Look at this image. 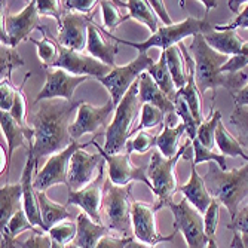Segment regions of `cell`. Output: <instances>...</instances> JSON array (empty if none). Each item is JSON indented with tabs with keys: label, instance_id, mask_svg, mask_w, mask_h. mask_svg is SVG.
I'll list each match as a JSON object with an SVG mask.
<instances>
[{
	"label": "cell",
	"instance_id": "4",
	"mask_svg": "<svg viewBox=\"0 0 248 248\" xmlns=\"http://www.w3.org/2000/svg\"><path fill=\"white\" fill-rule=\"evenodd\" d=\"M98 29L106 36H108L110 39H115L116 43L128 45V46L135 48L139 52H147L150 48H162L164 51H167L171 46H175V45L182 43L183 39L187 37V36L207 34V33L213 31L214 30V26H211V22L208 21L207 16L205 18L187 16L182 22H175V24H172V26L159 27V30H157L155 34H152L146 42H129V40H124V39H119V37L113 36L111 33H108L103 27H98Z\"/></svg>",
	"mask_w": 248,
	"mask_h": 248
},
{
	"label": "cell",
	"instance_id": "21",
	"mask_svg": "<svg viewBox=\"0 0 248 248\" xmlns=\"http://www.w3.org/2000/svg\"><path fill=\"white\" fill-rule=\"evenodd\" d=\"M139 100L143 104H152L155 107L159 108L162 113L167 116L165 124L171 128H175V125L178 124V116L175 113V106L174 103L162 93V89L155 83V80L152 79V76L144 72L140 79H139Z\"/></svg>",
	"mask_w": 248,
	"mask_h": 248
},
{
	"label": "cell",
	"instance_id": "44",
	"mask_svg": "<svg viewBox=\"0 0 248 248\" xmlns=\"http://www.w3.org/2000/svg\"><path fill=\"white\" fill-rule=\"evenodd\" d=\"M156 140H157V135L147 132V131H140L134 139L128 140L126 143V149L125 152L128 155H131L132 152H137V153H146L149 152L153 146H156Z\"/></svg>",
	"mask_w": 248,
	"mask_h": 248
},
{
	"label": "cell",
	"instance_id": "42",
	"mask_svg": "<svg viewBox=\"0 0 248 248\" xmlns=\"http://www.w3.org/2000/svg\"><path fill=\"white\" fill-rule=\"evenodd\" d=\"M100 8H101V12H103V24L104 27L107 29V31L110 33L111 30H115L119 24L122 22L128 21L129 16H121V12L118 9V6L113 3V2H100Z\"/></svg>",
	"mask_w": 248,
	"mask_h": 248
},
{
	"label": "cell",
	"instance_id": "61",
	"mask_svg": "<svg viewBox=\"0 0 248 248\" xmlns=\"http://www.w3.org/2000/svg\"><path fill=\"white\" fill-rule=\"evenodd\" d=\"M52 248H65V245H62V244H58L57 241H54V239H52Z\"/></svg>",
	"mask_w": 248,
	"mask_h": 248
},
{
	"label": "cell",
	"instance_id": "51",
	"mask_svg": "<svg viewBox=\"0 0 248 248\" xmlns=\"http://www.w3.org/2000/svg\"><path fill=\"white\" fill-rule=\"evenodd\" d=\"M134 238L131 236H115V235H106L100 239L95 248H126V245L132 241ZM65 248H78L73 244L72 245H65Z\"/></svg>",
	"mask_w": 248,
	"mask_h": 248
},
{
	"label": "cell",
	"instance_id": "13",
	"mask_svg": "<svg viewBox=\"0 0 248 248\" xmlns=\"http://www.w3.org/2000/svg\"><path fill=\"white\" fill-rule=\"evenodd\" d=\"M58 51H60L58 60L55 61L52 67H55V69H62L65 72H69L70 75L89 76V78H95L98 80L110 75V72L113 70L111 67L103 64L101 61L95 60L91 55L72 51L69 48L61 46V45H58Z\"/></svg>",
	"mask_w": 248,
	"mask_h": 248
},
{
	"label": "cell",
	"instance_id": "39",
	"mask_svg": "<svg viewBox=\"0 0 248 248\" xmlns=\"http://www.w3.org/2000/svg\"><path fill=\"white\" fill-rule=\"evenodd\" d=\"M229 122L236 129L238 141L241 143V146L248 150V108L235 107Z\"/></svg>",
	"mask_w": 248,
	"mask_h": 248
},
{
	"label": "cell",
	"instance_id": "6",
	"mask_svg": "<svg viewBox=\"0 0 248 248\" xmlns=\"http://www.w3.org/2000/svg\"><path fill=\"white\" fill-rule=\"evenodd\" d=\"M192 141L189 140L174 157H165L159 150H155L150 156V162L147 165V177L153 186L155 201V210L156 213L168 205V202L172 201V196L178 190L177 185V175H175V165L180 157L186 156V152L190 149Z\"/></svg>",
	"mask_w": 248,
	"mask_h": 248
},
{
	"label": "cell",
	"instance_id": "33",
	"mask_svg": "<svg viewBox=\"0 0 248 248\" xmlns=\"http://www.w3.org/2000/svg\"><path fill=\"white\" fill-rule=\"evenodd\" d=\"M167 54V64H168V70L171 73V78L174 80L175 88L178 89H183L187 85V67H185L186 61L185 57H182V51L177 46H171L170 49L165 51Z\"/></svg>",
	"mask_w": 248,
	"mask_h": 248
},
{
	"label": "cell",
	"instance_id": "2",
	"mask_svg": "<svg viewBox=\"0 0 248 248\" xmlns=\"http://www.w3.org/2000/svg\"><path fill=\"white\" fill-rule=\"evenodd\" d=\"M189 49L195 61V80L201 94H205V91H213L214 101L218 86L226 88L233 97L247 85L248 75L244 72L221 73V67L229 61V57L214 51L205 42L204 34L193 36Z\"/></svg>",
	"mask_w": 248,
	"mask_h": 248
},
{
	"label": "cell",
	"instance_id": "46",
	"mask_svg": "<svg viewBox=\"0 0 248 248\" xmlns=\"http://www.w3.org/2000/svg\"><path fill=\"white\" fill-rule=\"evenodd\" d=\"M220 207L221 202L216 198H213L211 205L208 207L207 213L204 214V224H205V233L208 239L216 238V231L218 226V217H220Z\"/></svg>",
	"mask_w": 248,
	"mask_h": 248
},
{
	"label": "cell",
	"instance_id": "37",
	"mask_svg": "<svg viewBox=\"0 0 248 248\" xmlns=\"http://www.w3.org/2000/svg\"><path fill=\"white\" fill-rule=\"evenodd\" d=\"M165 119H167V116L157 107H155L152 104H143L141 106V115H140V124L135 126L134 134H139L140 131L155 128L161 124H165Z\"/></svg>",
	"mask_w": 248,
	"mask_h": 248
},
{
	"label": "cell",
	"instance_id": "12",
	"mask_svg": "<svg viewBox=\"0 0 248 248\" xmlns=\"http://www.w3.org/2000/svg\"><path fill=\"white\" fill-rule=\"evenodd\" d=\"M94 146L97 147L98 153L103 156V159L107 164V172H108V180L115 186H128L132 185V182H141L144 183L150 190H153L152 182L147 177V167L141 165L137 167L131 162V155L126 152L121 155H108L104 152V149L94 140Z\"/></svg>",
	"mask_w": 248,
	"mask_h": 248
},
{
	"label": "cell",
	"instance_id": "45",
	"mask_svg": "<svg viewBox=\"0 0 248 248\" xmlns=\"http://www.w3.org/2000/svg\"><path fill=\"white\" fill-rule=\"evenodd\" d=\"M30 78V73L29 76L24 79V82H22L18 88H16V93H15V100H14V104H12V108L9 111V115L15 119V122L22 126V128H26L27 124H26V118H27V103H26V95L24 93H22V86H24L26 80Z\"/></svg>",
	"mask_w": 248,
	"mask_h": 248
},
{
	"label": "cell",
	"instance_id": "60",
	"mask_svg": "<svg viewBox=\"0 0 248 248\" xmlns=\"http://www.w3.org/2000/svg\"><path fill=\"white\" fill-rule=\"evenodd\" d=\"M207 248H218V247H217V242H216V238H211V239L208 241Z\"/></svg>",
	"mask_w": 248,
	"mask_h": 248
},
{
	"label": "cell",
	"instance_id": "34",
	"mask_svg": "<svg viewBox=\"0 0 248 248\" xmlns=\"http://www.w3.org/2000/svg\"><path fill=\"white\" fill-rule=\"evenodd\" d=\"M39 30L43 34L42 40H36V39H29L31 40L36 46H37V55L42 60V67L43 69H51V67L55 64V61L58 60L60 51H58V43L54 42L49 36H48V30L45 29V26H40Z\"/></svg>",
	"mask_w": 248,
	"mask_h": 248
},
{
	"label": "cell",
	"instance_id": "58",
	"mask_svg": "<svg viewBox=\"0 0 248 248\" xmlns=\"http://www.w3.org/2000/svg\"><path fill=\"white\" fill-rule=\"evenodd\" d=\"M241 3H245V2H241V0H236V2H229V8H231L235 14H238V15H239L238 8L241 6Z\"/></svg>",
	"mask_w": 248,
	"mask_h": 248
},
{
	"label": "cell",
	"instance_id": "9",
	"mask_svg": "<svg viewBox=\"0 0 248 248\" xmlns=\"http://www.w3.org/2000/svg\"><path fill=\"white\" fill-rule=\"evenodd\" d=\"M167 207L174 214V229L183 233L187 248H207L210 239L205 233L204 217L189 201L183 198L178 204L170 201Z\"/></svg>",
	"mask_w": 248,
	"mask_h": 248
},
{
	"label": "cell",
	"instance_id": "50",
	"mask_svg": "<svg viewBox=\"0 0 248 248\" xmlns=\"http://www.w3.org/2000/svg\"><path fill=\"white\" fill-rule=\"evenodd\" d=\"M19 248H52V238L45 233H34L26 239V241H16Z\"/></svg>",
	"mask_w": 248,
	"mask_h": 248
},
{
	"label": "cell",
	"instance_id": "38",
	"mask_svg": "<svg viewBox=\"0 0 248 248\" xmlns=\"http://www.w3.org/2000/svg\"><path fill=\"white\" fill-rule=\"evenodd\" d=\"M193 144V150H195V159L192 161V164L196 167L198 164H202V162H216L223 171H226V156H223L221 153H217L214 150H210L207 149L205 146H202L196 139L192 141Z\"/></svg>",
	"mask_w": 248,
	"mask_h": 248
},
{
	"label": "cell",
	"instance_id": "20",
	"mask_svg": "<svg viewBox=\"0 0 248 248\" xmlns=\"http://www.w3.org/2000/svg\"><path fill=\"white\" fill-rule=\"evenodd\" d=\"M103 156L100 153L93 155L86 153L83 149L78 150L72 161H70V168H69V192H78L91 185L95 180V170L97 167L101 165Z\"/></svg>",
	"mask_w": 248,
	"mask_h": 248
},
{
	"label": "cell",
	"instance_id": "26",
	"mask_svg": "<svg viewBox=\"0 0 248 248\" xmlns=\"http://www.w3.org/2000/svg\"><path fill=\"white\" fill-rule=\"evenodd\" d=\"M22 210V185H5L0 189V229L5 231L11 218Z\"/></svg>",
	"mask_w": 248,
	"mask_h": 248
},
{
	"label": "cell",
	"instance_id": "30",
	"mask_svg": "<svg viewBox=\"0 0 248 248\" xmlns=\"http://www.w3.org/2000/svg\"><path fill=\"white\" fill-rule=\"evenodd\" d=\"M147 73L152 76V79L155 80V83L162 89V93L174 103L177 98V88L174 85V80L171 78V73L168 70V64H167V54L165 51H162L159 61L155 62L150 69L147 70Z\"/></svg>",
	"mask_w": 248,
	"mask_h": 248
},
{
	"label": "cell",
	"instance_id": "41",
	"mask_svg": "<svg viewBox=\"0 0 248 248\" xmlns=\"http://www.w3.org/2000/svg\"><path fill=\"white\" fill-rule=\"evenodd\" d=\"M76 235H78V224H75V221L72 220H64L49 229V236L62 245L73 242Z\"/></svg>",
	"mask_w": 248,
	"mask_h": 248
},
{
	"label": "cell",
	"instance_id": "29",
	"mask_svg": "<svg viewBox=\"0 0 248 248\" xmlns=\"http://www.w3.org/2000/svg\"><path fill=\"white\" fill-rule=\"evenodd\" d=\"M37 201H39L42 220L45 223V226H46L48 232L51 228L55 226V224H58L64 220H70L73 217L64 205H60L57 202H54L51 198H48V195L45 192H37Z\"/></svg>",
	"mask_w": 248,
	"mask_h": 248
},
{
	"label": "cell",
	"instance_id": "7",
	"mask_svg": "<svg viewBox=\"0 0 248 248\" xmlns=\"http://www.w3.org/2000/svg\"><path fill=\"white\" fill-rule=\"evenodd\" d=\"M132 185L115 186L107 178L104 182L103 204H101V221L104 226L121 236H128L132 229Z\"/></svg>",
	"mask_w": 248,
	"mask_h": 248
},
{
	"label": "cell",
	"instance_id": "32",
	"mask_svg": "<svg viewBox=\"0 0 248 248\" xmlns=\"http://www.w3.org/2000/svg\"><path fill=\"white\" fill-rule=\"evenodd\" d=\"M216 146L218 147V150L221 152L223 156H229V157L241 156L242 159H245L248 162V153L242 149L238 139H235L233 135L226 129L223 122L218 124L217 131H216Z\"/></svg>",
	"mask_w": 248,
	"mask_h": 248
},
{
	"label": "cell",
	"instance_id": "47",
	"mask_svg": "<svg viewBox=\"0 0 248 248\" xmlns=\"http://www.w3.org/2000/svg\"><path fill=\"white\" fill-rule=\"evenodd\" d=\"M226 228L232 232H238L242 238L244 245L248 248V205L238 211L236 217L231 223H228Z\"/></svg>",
	"mask_w": 248,
	"mask_h": 248
},
{
	"label": "cell",
	"instance_id": "22",
	"mask_svg": "<svg viewBox=\"0 0 248 248\" xmlns=\"http://www.w3.org/2000/svg\"><path fill=\"white\" fill-rule=\"evenodd\" d=\"M0 125H2V131L6 137L8 141V153H6V164H5V175L6 180L9 177V167H11V161H12V153L16 147H24L26 152L29 149V140L34 139V131L31 126H26L22 128L19 126L15 119L6 113V111H2V116H0Z\"/></svg>",
	"mask_w": 248,
	"mask_h": 248
},
{
	"label": "cell",
	"instance_id": "8",
	"mask_svg": "<svg viewBox=\"0 0 248 248\" xmlns=\"http://www.w3.org/2000/svg\"><path fill=\"white\" fill-rule=\"evenodd\" d=\"M155 64L153 58L147 55V52H139L137 58L128 62L126 65L122 67H115L113 70L110 72L106 78L98 79L103 86L111 95V101H113L115 107L119 106L125 94L129 91V88L139 80V78L149 70L150 67Z\"/></svg>",
	"mask_w": 248,
	"mask_h": 248
},
{
	"label": "cell",
	"instance_id": "14",
	"mask_svg": "<svg viewBox=\"0 0 248 248\" xmlns=\"http://www.w3.org/2000/svg\"><path fill=\"white\" fill-rule=\"evenodd\" d=\"M155 205L147 204V202L141 201H132V231L134 236L137 241L147 244V245H157L161 242L172 241L175 236V232L170 236H162L156 229V221H155Z\"/></svg>",
	"mask_w": 248,
	"mask_h": 248
},
{
	"label": "cell",
	"instance_id": "18",
	"mask_svg": "<svg viewBox=\"0 0 248 248\" xmlns=\"http://www.w3.org/2000/svg\"><path fill=\"white\" fill-rule=\"evenodd\" d=\"M104 161L100 165L98 175L95 180L78 192H69V198H67V204L76 205L83 210V213L91 218L93 221L103 224L101 221V204H103V192H104Z\"/></svg>",
	"mask_w": 248,
	"mask_h": 248
},
{
	"label": "cell",
	"instance_id": "27",
	"mask_svg": "<svg viewBox=\"0 0 248 248\" xmlns=\"http://www.w3.org/2000/svg\"><path fill=\"white\" fill-rule=\"evenodd\" d=\"M205 37V42L210 45V46L217 51L218 54H223V55H238L244 45H245V40L236 33V30H232V31H210L207 34H204Z\"/></svg>",
	"mask_w": 248,
	"mask_h": 248
},
{
	"label": "cell",
	"instance_id": "31",
	"mask_svg": "<svg viewBox=\"0 0 248 248\" xmlns=\"http://www.w3.org/2000/svg\"><path fill=\"white\" fill-rule=\"evenodd\" d=\"M186 132V125L183 122H180L175 128L168 126L167 124H164V129L162 132L157 135L156 140V147L165 157H174L178 153V141L182 139V135Z\"/></svg>",
	"mask_w": 248,
	"mask_h": 248
},
{
	"label": "cell",
	"instance_id": "28",
	"mask_svg": "<svg viewBox=\"0 0 248 248\" xmlns=\"http://www.w3.org/2000/svg\"><path fill=\"white\" fill-rule=\"evenodd\" d=\"M118 8L122 6V8H126L129 11L128 16L129 19H135L144 24L150 31L152 34H155L159 27H157V15L155 14L153 8L150 6L149 2H144V0H128V2H113Z\"/></svg>",
	"mask_w": 248,
	"mask_h": 248
},
{
	"label": "cell",
	"instance_id": "16",
	"mask_svg": "<svg viewBox=\"0 0 248 248\" xmlns=\"http://www.w3.org/2000/svg\"><path fill=\"white\" fill-rule=\"evenodd\" d=\"M116 107L113 101L108 100L104 106L95 107L88 103H82L78 108V118L70 126V135L72 140L78 141L85 134H94L100 129L107 126V119L115 111Z\"/></svg>",
	"mask_w": 248,
	"mask_h": 248
},
{
	"label": "cell",
	"instance_id": "43",
	"mask_svg": "<svg viewBox=\"0 0 248 248\" xmlns=\"http://www.w3.org/2000/svg\"><path fill=\"white\" fill-rule=\"evenodd\" d=\"M26 231H31V232H34V233H43V231L36 229V228L33 226V224L30 223V220L27 218V214L24 213V210H21V211H18V213L11 218L9 224L6 226V229L2 231V232H6V233H8L9 236H12V238H16L19 233L26 232Z\"/></svg>",
	"mask_w": 248,
	"mask_h": 248
},
{
	"label": "cell",
	"instance_id": "36",
	"mask_svg": "<svg viewBox=\"0 0 248 248\" xmlns=\"http://www.w3.org/2000/svg\"><path fill=\"white\" fill-rule=\"evenodd\" d=\"M220 122H221V113H220V110H217V111H213V116H210L207 122H204L198 128L196 140L210 150L216 147V131Z\"/></svg>",
	"mask_w": 248,
	"mask_h": 248
},
{
	"label": "cell",
	"instance_id": "25",
	"mask_svg": "<svg viewBox=\"0 0 248 248\" xmlns=\"http://www.w3.org/2000/svg\"><path fill=\"white\" fill-rule=\"evenodd\" d=\"M78 235L73 241V245L78 248H95L100 239L110 233L104 224L93 221L85 213H80L76 220Z\"/></svg>",
	"mask_w": 248,
	"mask_h": 248
},
{
	"label": "cell",
	"instance_id": "56",
	"mask_svg": "<svg viewBox=\"0 0 248 248\" xmlns=\"http://www.w3.org/2000/svg\"><path fill=\"white\" fill-rule=\"evenodd\" d=\"M231 248H247L242 242V238L238 232H233V239H232V244H231Z\"/></svg>",
	"mask_w": 248,
	"mask_h": 248
},
{
	"label": "cell",
	"instance_id": "35",
	"mask_svg": "<svg viewBox=\"0 0 248 248\" xmlns=\"http://www.w3.org/2000/svg\"><path fill=\"white\" fill-rule=\"evenodd\" d=\"M22 65H24V60L19 57L16 49L2 45V48H0V75H2V80H11L12 72Z\"/></svg>",
	"mask_w": 248,
	"mask_h": 248
},
{
	"label": "cell",
	"instance_id": "40",
	"mask_svg": "<svg viewBox=\"0 0 248 248\" xmlns=\"http://www.w3.org/2000/svg\"><path fill=\"white\" fill-rule=\"evenodd\" d=\"M174 106H175V113L177 116L180 118V121H182L185 125H186V132L189 135V140L193 141L196 139V135H198V124L192 115V111L189 110L186 101L182 98V97H177L175 101H174Z\"/></svg>",
	"mask_w": 248,
	"mask_h": 248
},
{
	"label": "cell",
	"instance_id": "15",
	"mask_svg": "<svg viewBox=\"0 0 248 248\" xmlns=\"http://www.w3.org/2000/svg\"><path fill=\"white\" fill-rule=\"evenodd\" d=\"M27 155V161L26 167L22 170V175L19 183L22 185V210L27 214V218L34 228H39L43 232H48L46 226L42 220L40 208H39V201H37V192L34 189V178L33 174L36 171V159L33 155V140H29V149L26 152Z\"/></svg>",
	"mask_w": 248,
	"mask_h": 248
},
{
	"label": "cell",
	"instance_id": "5",
	"mask_svg": "<svg viewBox=\"0 0 248 248\" xmlns=\"http://www.w3.org/2000/svg\"><path fill=\"white\" fill-rule=\"evenodd\" d=\"M140 79V78H139ZM139 80L125 94L115 110L111 124L106 129L104 152L108 155H121L126 149V143L134 134V122L141 115V103L139 100Z\"/></svg>",
	"mask_w": 248,
	"mask_h": 248
},
{
	"label": "cell",
	"instance_id": "11",
	"mask_svg": "<svg viewBox=\"0 0 248 248\" xmlns=\"http://www.w3.org/2000/svg\"><path fill=\"white\" fill-rule=\"evenodd\" d=\"M94 140L95 139H93L88 143H82V144L78 141H73L65 150L57 155H52L48 159V162L43 165V168L37 171L34 175L33 185H34L36 192H45L46 189L57 186V185H65V186L69 185V168H70V161L73 155L78 150L85 149L89 144H94Z\"/></svg>",
	"mask_w": 248,
	"mask_h": 248
},
{
	"label": "cell",
	"instance_id": "55",
	"mask_svg": "<svg viewBox=\"0 0 248 248\" xmlns=\"http://www.w3.org/2000/svg\"><path fill=\"white\" fill-rule=\"evenodd\" d=\"M233 101L236 107H248V83L233 95Z\"/></svg>",
	"mask_w": 248,
	"mask_h": 248
},
{
	"label": "cell",
	"instance_id": "54",
	"mask_svg": "<svg viewBox=\"0 0 248 248\" xmlns=\"http://www.w3.org/2000/svg\"><path fill=\"white\" fill-rule=\"evenodd\" d=\"M149 3L153 8V11L157 15V18H159L164 22V26H172L174 24L171 16H170V14L165 9V2H161V0H150Z\"/></svg>",
	"mask_w": 248,
	"mask_h": 248
},
{
	"label": "cell",
	"instance_id": "57",
	"mask_svg": "<svg viewBox=\"0 0 248 248\" xmlns=\"http://www.w3.org/2000/svg\"><path fill=\"white\" fill-rule=\"evenodd\" d=\"M126 248H156V247H152V245H147V244H143V242H140V241H131L128 245H126Z\"/></svg>",
	"mask_w": 248,
	"mask_h": 248
},
{
	"label": "cell",
	"instance_id": "10",
	"mask_svg": "<svg viewBox=\"0 0 248 248\" xmlns=\"http://www.w3.org/2000/svg\"><path fill=\"white\" fill-rule=\"evenodd\" d=\"M2 8V45L16 48L18 45L26 40L33 30L40 27V14L37 11V2L31 0L19 14L8 15V2H3Z\"/></svg>",
	"mask_w": 248,
	"mask_h": 248
},
{
	"label": "cell",
	"instance_id": "52",
	"mask_svg": "<svg viewBox=\"0 0 248 248\" xmlns=\"http://www.w3.org/2000/svg\"><path fill=\"white\" fill-rule=\"evenodd\" d=\"M16 88L11 83V80H2L0 83V91H2V98H0V107H2V111H6L9 113L14 100H15V93H16Z\"/></svg>",
	"mask_w": 248,
	"mask_h": 248
},
{
	"label": "cell",
	"instance_id": "59",
	"mask_svg": "<svg viewBox=\"0 0 248 248\" xmlns=\"http://www.w3.org/2000/svg\"><path fill=\"white\" fill-rule=\"evenodd\" d=\"M202 3H204V6L207 8V9H211V8H217V2H202Z\"/></svg>",
	"mask_w": 248,
	"mask_h": 248
},
{
	"label": "cell",
	"instance_id": "49",
	"mask_svg": "<svg viewBox=\"0 0 248 248\" xmlns=\"http://www.w3.org/2000/svg\"><path fill=\"white\" fill-rule=\"evenodd\" d=\"M248 65V42H245L242 51L238 55L229 58V61L221 67V73H239Z\"/></svg>",
	"mask_w": 248,
	"mask_h": 248
},
{
	"label": "cell",
	"instance_id": "24",
	"mask_svg": "<svg viewBox=\"0 0 248 248\" xmlns=\"http://www.w3.org/2000/svg\"><path fill=\"white\" fill-rule=\"evenodd\" d=\"M178 192H182L185 195V198L189 201V204L193 205L201 214H205L208 207L211 205L213 196L207 190L204 178L198 174L196 167L193 164H192V168H190L189 182L186 185H183V186H178Z\"/></svg>",
	"mask_w": 248,
	"mask_h": 248
},
{
	"label": "cell",
	"instance_id": "17",
	"mask_svg": "<svg viewBox=\"0 0 248 248\" xmlns=\"http://www.w3.org/2000/svg\"><path fill=\"white\" fill-rule=\"evenodd\" d=\"M88 79H89V76H75L62 69L48 70L46 82H45L42 91L37 94L34 104H37L43 100H55V98L75 101L73 100L75 89Z\"/></svg>",
	"mask_w": 248,
	"mask_h": 248
},
{
	"label": "cell",
	"instance_id": "53",
	"mask_svg": "<svg viewBox=\"0 0 248 248\" xmlns=\"http://www.w3.org/2000/svg\"><path fill=\"white\" fill-rule=\"evenodd\" d=\"M97 0H64L61 2L65 12L78 11L79 14H91V11L98 5Z\"/></svg>",
	"mask_w": 248,
	"mask_h": 248
},
{
	"label": "cell",
	"instance_id": "19",
	"mask_svg": "<svg viewBox=\"0 0 248 248\" xmlns=\"http://www.w3.org/2000/svg\"><path fill=\"white\" fill-rule=\"evenodd\" d=\"M91 21L93 15H80L64 11L62 26L58 30L55 42L64 48L82 52L88 46V26Z\"/></svg>",
	"mask_w": 248,
	"mask_h": 248
},
{
	"label": "cell",
	"instance_id": "23",
	"mask_svg": "<svg viewBox=\"0 0 248 248\" xmlns=\"http://www.w3.org/2000/svg\"><path fill=\"white\" fill-rule=\"evenodd\" d=\"M88 55L94 57L95 60L101 61L103 64L115 69L116 62L115 57L119 51V46L116 43H111L104 39L103 31L97 27L95 22H89L88 26V46H86Z\"/></svg>",
	"mask_w": 248,
	"mask_h": 248
},
{
	"label": "cell",
	"instance_id": "48",
	"mask_svg": "<svg viewBox=\"0 0 248 248\" xmlns=\"http://www.w3.org/2000/svg\"><path fill=\"white\" fill-rule=\"evenodd\" d=\"M37 11L40 15H48V16H54L57 24H58V30L62 26V5L61 2H57V0H39L37 2Z\"/></svg>",
	"mask_w": 248,
	"mask_h": 248
},
{
	"label": "cell",
	"instance_id": "1",
	"mask_svg": "<svg viewBox=\"0 0 248 248\" xmlns=\"http://www.w3.org/2000/svg\"><path fill=\"white\" fill-rule=\"evenodd\" d=\"M83 101H67L61 98L43 100L31 116V128L34 131L33 155L36 170L39 161L45 156H52L69 147L73 140L70 135V118Z\"/></svg>",
	"mask_w": 248,
	"mask_h": 248
},
{
	"label": "cell",
	"instance_id": "3",
	"mask_svg": "<svg viewBox=\"0 0 248 248\" xmlns=\"http://www.w3.org/2000/svg\"><path fill=\"white\" fill-rule=\"evenodd\" d=\"M202 178L210 195L226 207L233 220L239 211L241 202L248 196V162L241 168H232L229 171H223L216 162H210Z\"/></svg>",
	"mask_w": 248,
	"mask_h": 248
}]
</instances>
